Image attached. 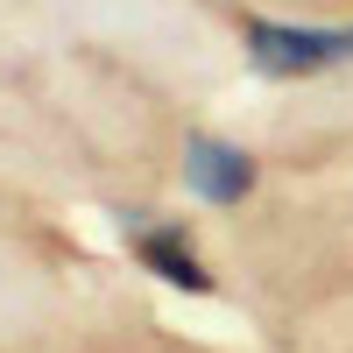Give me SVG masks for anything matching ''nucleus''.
<instances>
[{
  "instance_id": "obj_1",
  "label": "nucleus",
  "mask_w": 353,
  "mask_h": 353,
  "mask_svg": "<svg viewBox=\"0 0 353 353\" xmlns=\"http://www.w3.org/2000/svg\"><path fill=\"white\" fill-rule=\"evenodd\" d=\"M241 50L254 71L269 78H311V71H332L353 57V28H297V21H241Z\"/></svg>"
},
{
  "instance_id": "obj_2",
  "label": "nucleus",
  "mask_w": 353,
  "mask_h": 353,
  "mask_svg": "<svg viewBox=\"0 0 353 353\" xmlns=\"http://www.w3.org/2000/svg\"><path fill=\"white\" fill-rule=\"evenodd\" d=\"M254 156L248 149H233V141L219 134H184V184L205 198V205H241L254 191Z\"/></svg>"
},
{
  "instance_id": "obj_3",
  "label": "nucleus",
  "mask_w": 353,
  "mask_h": 353,
  "mask_svg": "<svg viewBox=\"0 0 353 353\" xmlns=\"http://www.w3.org/2000/svg\"><path fill=\"white\" fill-rule=\"evenodd\" d=\"M134 254H141V269H156L163 283L191 290V297H212V269L198 261L184 219H170V226H134Z\"/></svg>"
}]
</instances>
